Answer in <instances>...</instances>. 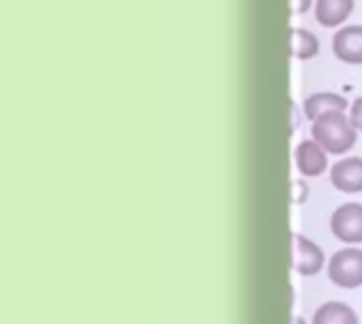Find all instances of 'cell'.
Segmentation results:
<instances>
[{
  "mask_svg": "<svg viewBox=\"0 0 362 324\" xmlns=\"http://www.w3.org/2000/svg\"><path fill=\"white\" fill-rule=\"evenodd\" d=\"M312 136L314 140L333 155L348 153L356 144V127L350 117H346L344 110H331L320 115L316 121H312Z\"/></svg>",
  "mask_w": 362,
  "mask_h": 324,
  "instance_id": "6da1fadb",
  "label": "cell"
},
{
  "mask_svg": "<svg viewBox=\"0 0 362 324\" xmlns=\"http://www.w3.org/2000/svg\"><path fill=\"white\" fill-rule=\"evenodd\" d=\"M329 278L341 289L362 287V250L344 248L333 255L329 263Z\"/></svg>",
  "mask_w": 362,
  "mask_h": 324,
  "instance_id": "7a4b0ae2",
  "label": "cell"
},
{
  "mask_svg": "<svg viewBox=\"0 0 362 324\" xmlns=\"http://www.w3.org/2000/svg\"><path fill=\"white\" fill-rule=\"evenodd\" d=\"M331 229L335 238L346 244L362 242V204H344L331 216Z\"/></svg>",
  "mask_w": 362,
  "mask_h": 324,
  "instance_id": "3957f363",
  "label": "cell"
},
{
  "mask_svg": "<svg viewBox=\"0 0 362 324\" xmlns=\"http://www.w3.org/2000/svg\"><path fill=\"white\" fill-rule=\"evenodd\" d=\"M325 253L308 238L293 236V267L301 276H316L322 270Z\"/></svg>",
  "mask_w": 362,
  "mask_h": 324,
  "instance_id": "277c9868",
  "label": "cell"
},
{
  "mask_svg": "<svg viewBox=\"0 0 362 324\" xmlns=\"http://www.w3.org/2000/svg\"><path fill=\"white\" fill-rule=\"evenodd\" d=\"M331 183L341 193H361L362 191V159L348 157L333 166Z\"/></svg>",
  "mask_w": 362,
  "mask_h": 324,
  "instance_id": "5b68a950",
  "label": "cell"
},
{
  "mask_svg": "<svg viewBox=\"0 0 362 324\" xmlns=\"http://www.w3.org/2000/svg\"><path fill=\"white\" fill-rule=\"evenodd\" d=\"M333 51L346 64H362V25H346L333 36Z\"/></svg>",
  "mask_w": 362,
  "mask_h": 324,
  "instance_id": "8992f818",
  "label": "cell"
},
{
  "mask_svg": "<svg viewBox=\"0 0 362 324\" xmlns=\"http://www.w3.org/2000/svg\"><path fill=\"white\" fill-rule=\"evenodd\" d=\"M295 159L303 176H320L327 170V153L316 140H303L295 151Z\"/></svg>",
  "mask_w": 362,
  "mask_h": 324,
  "instance_id": "52a82bcc",
  "label": "cell"
},
{
  "mask_svg": "<svg viewBox=\"0 0 362 324\" xmlns=\"http://www.w3.org/2000/svg\"><path fill=\"white\" fill-rule=\"evenodd\" d=\"M348 108V100L339 93L333 91H320V93H312L305 104H303V112L310 121H316L320 115L331 112V110H346Z\"/></svg>",
  "mask_w": 362,
  "mask_h": 324,
  "instance_id": "ba28073f",
  "label": "cell"
},
{
  "mask_svg": "<svg viewBox=\"0 0 362 324\" xmlns=\"http://www.w3.org/2000/svg\"><path fill=\"white\" fill-rule=\"evenodd\" d=\"M354 11V0H316V19L327 25L335 28L344 23Z\"/></svg>",
  "mask_w": 362,
  "mask_h": 324,
  "instance_id": "9c48e42d",
  "label": "cell"
},
{
  "mask_svg": "<svg viewBox=\"0 0 362 324\" xmlns=\"http://www.w3.org/2000/svg\"><path fill=\"white\" fill-rule=\"evenodd\" d=\"M314 324H358V316L346 303L329 301L322 308H318Z\"/></svg>",
  "mask_w": 362,
  "mask_h": 324,
  "instance_id": "30bf717a",
  "label": "cell"
},
{
  "mask_svg": "<svg viewBox=\"0 0 362 324\" xmlns=\"http://www.w3.org/2000/svg\"><path fill=\"white\" fill-rule=\"evenodd\" d=\"M293 55L297 59H312L320 51V42L314 32L305 28H293Z\"/></svg>",
  "mask_w": 362,
  "mask_h": 324,
  "instance_id": "8fae6325",
  "label": "cell"
},
{
  "mask_svg": "<svg viewBox=\"0 0 362 324\" xmlns=\"http://www.w3.org/2000/svg\"><path fill=\"white\" fill-rule=\"evenodd\" d=\"M350 119H352L354 127L362 132V98H358V100L352 104V108H350Z\"/></svg>",
  "mask_w": 362,
  "mask_h": 324,
  "instance_id": "7c38bea8",
  "label": "cell"
},
{
  "mask_svg": "<svg viewBox=\"0 0 362 324\" xmlns=\"http://www.w3.org/2000/svg\"><path fill=\"white\" fill-rule=\"evenodd\" d=\"M295 189H297V195H295V204H301L303 199H308V187L301 183V180H297L295 183Z\"/></svg>",
  "mask_w": 362,
  "mask_h": 324,
  "instance_id": "4fadbf2b",
  "label": "cell"
},
{
  "mask_svg": "<svg viewBox=\"0 0 362 324\" xmlns=\"http://www.w3.org/2000/svg\"><path fill=\"white\" fill-rule=\"evenodd\" d=\"M310 6H312V0H293V13H295V15L305 13Z\"/></svg>",
  "mask_w": 362,
  "mask_h": 324,
  "instance_id": "5bb4252c",
  "label": "cell"
},
{
  "mask_svg": "<svg viewBox=\"0 0 362 324\" xmlns=\"http://www.w3.org/2000/svg\"><path fill=\"white\" fill-rule=\"evenodd\" d=\"M295 324H305V320L303 318H295Z\"/></svg>",
  "mask_w": 362,
  "mask_h": 324,
  "instance_id": "9a60e30c",
  "label": "cell"
}]
</instances>
